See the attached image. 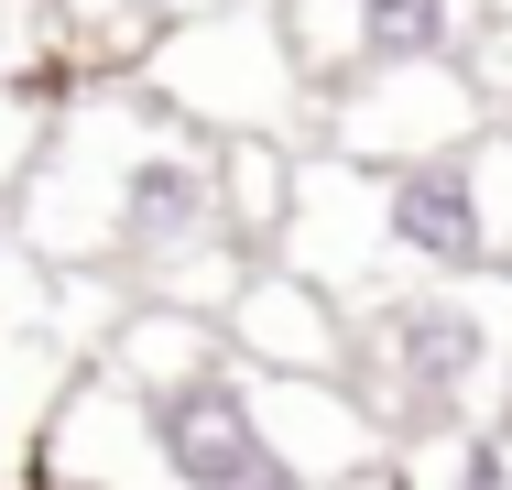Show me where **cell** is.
I'll return each mask as SVG.
<instances>
[{
  "label": "cell",
  "instance_id": "30bf717a",
  "mask_svg": "<svg viewBox=\"0 0 512 490\" xmlns=\"http://www.w3.org/2000/svg\"><path fill=\"white\" fill-rule=\"evenodd\" d=\"M142 11H153V22H186V11H207V0H142Z\"/></svg>",
  "mask_w": 512,
  "mask_h": 490
},
{
  "label": "cell",
  "instance_id": "8fae6325",
  "mask_svg": "<svg viewBox=\"0 0 512 490\" xmlns=\"http://www.w3.org/2000/svg\"><path fill=\"white\" fill-rule=\"evenodd\" d=\"M480 22H512V0H469V33H480Z\"/></svg>",
  "mask_w": 512,
  "mask_h": 490
},
{
  "label": "cell",
  "instance_id": "3957f363",
  "mask_svg": "<svg viewBox=\"0 0 512 490\" xmlns=\"http://www.w3.org/2000/svg\"><path fill=\"white\" fill-rule=\"evenodd\" d=\"M360 316V371L371 414L414 436H502L512 425V273H469V284H393Z\"/></svg>",
  "mask_w": 512,
  "mask_h": 490
},
{
  "label": "cell",
  "instance_id": "277c9868",
  "mask_svg": "<svg viewBox=\"0 0 512 490\" xmlns=\"http://www.w3.org/2000/svg\"><path fill=\"white\" fill-rule=\"evenodd\" d=\"M142 98H164L207 142H295L316 120V88L284 44L273 0H207L142 44Z\"/></svg>",
  "mask_w": 512,
  "mask_h": 490
},
{
  "label": "cell",
  "instance_id": "7c38bea8",
  "mask_svg": "<svg viewBox=\"0 0 512 490\" xmlns=\"http://www.w3.org/2000/svg\"><path fill=\"white\" fill-rule=\"evenodd\" d=\"M0 240H11V207H0Z\"/></svg>",
  "mask_w": 512,
  "mask_h": 490
},
{
  "label": "cell",
  "instance_id": "ba28073f",
  "mask_svg": "<svg viewBox=\"0 0 512 490\" xmlns=\"http://www.w3.org/2000/svg\"><path fill=\"white\" fill-rule=\"evenodd\" d=\"M262 414H273V447H284V469L306 490H349L371 469H393V425L371 414L360 382H262Z\"/></svg>",
  "mask_w": 512,
  "mask_h": 490
},
{
  "label": "cell",
  "instance_id": "52a82bcc",
  "mask_svg": "<svg viewBox=\"0 0 512 490\" xmlns=\"http://www.w3.org/2000/svg\"><path fill=\"white\" fill-rule=\"evenodd\" d=\"M229 349L262 382H349L360 371V316L327 284H306L295 262H262L240 284V305H229Z\"/></svg>",
  "mask_w": 512,
  "mask_h": 490
},
{
  "label": "cell",
  "instance_id": "6da1fadb",
  "mask_svg": "<svg viewBox=\"0 0 512 490\" xmlns=\"http://www.w3.org/2000/svg\"><path fill=\"white\" fill-rule=\"evenodd\" d=\"M33 229L55 262L142 284V305H197L229 327L262 251L229 240L218 142L186 131L164 98H88L66 109L55 153L33 164Z\"/></svg>",
  "mask_w": 512,
  "mask_h": 490
},
{
  "label": "cell",
  "instance_id": "9c48e42d",
  "mask_svg": "<svg viewBox=\"0 0 512 490\" xmlns=\"http://www.w3.org/2000/svg\"><path fill=\"white\" fill-rule=\"evenodd\" d=\"M349 22H360V77L436 66V55L469 44V0H349Z\"/></svg>",
  "mask_w": 512,
  "mask_h": 490
},
{
  "label": "cell",
  "instance_id": "5b68a950",
  "mask_svg": "<svg viewBox=\"0 0 512 490\" xmlns=\"http://www.w3.org/2000/svg\"><path fill=\"white\" fill-rule=\"evenodd\" d=\"M131 414H142V490H306L284 469L262 382L240 360L164 392H131Z\"/></svg>",
  "mask_w": 512,
  "mask_h": 490
},
{
  "label": "cell",
  "instance_id": "7a4b0ae2",
  "mask_svg": "<svg viewBox=\"0 0 512 490\" xmlns=\"http://www.w3.org/2000/svg\"><path fill=\"white\" fill-rule=\"evenodd\" d=\"M273 262H295L338 305H371V294H393V284L512 273V120L480 131L469 153L393 164V175H360L338 153H306L295 218H284Z\"/></svg>",
  "mask_w": 512,
  "mask_h": 490
},
{
  "label": "cell",
  "instance_id": "8992f818",
  "mask_svg": "<svg viewBox=\"0 0 512 490\" xmlns=\"http://www.w3.org/2000/svg\"><path fill=\"white\" fill-rule=\"evenodd\" d=\"M480 131H502V109H491V88L469 77V55L349 77V88L316 109V153H338V164H360V175H393V164L469 153Z\"/></svg>",
  "mask_w": 512,
  "mask_h": 490
}]
</instances>
